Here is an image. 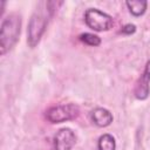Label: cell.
Instances as JSON below:
<instances>
[{"mask_svg": "<svg viewBox=\"0 0 150 150\" xmlns=\"http://www.w3.org/2000/svg\"><path fill=\"white\" fill-rule=\"evenodd\" d=\"M52 12L47 8L46 13H43L41 9L35 11L28 22L27 27V43L30 48H35L39 42L41 41V38L47 28L48 25V18H52Z\"/></svg>", "mask_w": 150, "mask_h": 150, "instance_id": "obj_2", "label": "cell"}, {"mask_svg": "<svg viewBox=\"0 0 150 150\" xmlns=\"http://www.w3.org/2000/svg\"><path fill=\"white\" fill-rule=\"evenodd\" d=\"M76 144V135L70 128H61L53 138L54 150H71Z\"/></svg>", "mask_w": 150, "mask_h": 150, "instance_id": "obj_5", "label": "cell"}, {"mask_svg": "<svg viewBox=\"0 0 150 150\" xmlns=\"http://www.w3.org/2000/svg\"><path fill=\"white\" fill-rule=\"evenodd\" d=\"M79 40L81 42H83L84 45L90 46V47H97L102 42L101 38L94 33H81L79 35Z\"/></svg>", "mask_w": 150, "mask_h": 150, "instance_id": "obj_10", "label": "cell"}, {"mask_svg": "<svg viewBox=\"0 0 150 150\" xmlns=\"http://www.w3.org/2000/svg\"><path fill=\"white\" fill-rule=\"evenodd\" d=\"M125 6L128 7L131 15L138 18L145 13L146 7H148V1L146 0H129V1H125Z\"/></svg>", "mask_w": 150, "mask_h": 150, "instance_id": "obj_8", "label": "cell"}, {"mask_svg": "<svg viewBox=\"0 0 150 150\" xmlns=\"http://www.w3.org/2000/svg\"><path fill=\"white\" fill-rule=\"evenodd\" d=\"M97 150H116V141L111 134H103L97 139Z\"/></svg>", "mask_w": 150, "mask_h": 150, "instance_id": "obj_9", "label": "cell"}, {"mask_svg": "<svg viewBox=\"0 0 150 150\" xmlns=\"http://www.w3.org/2000/svg\"><path fill=\"white\" fill-rule=\"evenodd\" d=\"M90 120L98 128H107L112 123L114 116H112L111 111L108 110L107 108L96 107L95 109H93L90 111Z\"/></svg>", "mask_w": 150, "mask_h": 150, "instance_id": "obj_7", "label": "cell"}, {"mask_svg": "<svg viewBox=\"0 0 150 150\" xmlns=\"http://www.w3.org/2000/svg\"><path fill=\"white\" fill-rule=\"evenodd\" d=\"M84 22L94 32H105L112 27L114 19L110 14L98 8H88L84 12Z\"/></svg>", "mask_w": 150, "mask_h": 150, "instance_id": "obj_4", "label": "cell"}, {"mask_svg": "<svg viewBox=\"0 0 150 150\" xmlns=\"http://www.w3.org/2000/svg\"><path fill=\"white\" fill-rule=\"evenodd\" d=\"M149 95H150V60L146 61L143 74L138 77L134 88V96L139 101L146 100Z\"/></svg>", "mask_w": 150, "mask_h": 150, "instance_id": "obj_6", "label": "cell"}, {"mask_svg": "<svg viewBox=\"0 0 150 150\" xmlns=\"http://www.w3.org/2000/svg\"><path fill=\"white\" fill-rule=\"evenodd\" d=\"M21 15L18 13H11L7 15L0 27V54L8 53L18 42L21 33Z\"/></svg>", "mask_w": 150, "mask_h": 150, "instance_id": "obj_1", "label": "cell"}, {"mask_svg": "<svg viewBox=\"0 0 150 150\" xmlns=\"http://www.w3.org/2000/svg\"><path fill=\"white\" fill-rule=\"evenodd\" d=\"M80 115V108L75 103L57 104L48 108L45 112V117L52 124H59L67 121H73Z\"/></svg>", "mask_w": 150, "mask_h": 150, "instance_id": "obj_3", "label": "cell"}, {"mask_svg": "<svg viewBox=\"0 0 150 150\" xmlns=\"http://www.w3.org/2000/svg\"><path fill=\"white\" fill-rule=\"evenodd\" d=\"M136 32V26L134 25V23H127V25H124L122 28H121V30H120V33L121 34H124V35H131V34H134Z\"/></svg>", "mask_w": 150, "mask_h": 150, "instance_id": "obj_11", "label": "cell"}]
</instances>
